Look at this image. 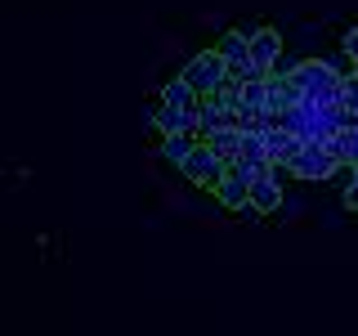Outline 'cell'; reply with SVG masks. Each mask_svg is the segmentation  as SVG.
<instances>
[{
    "label": "cell",
    "mask_w": 358,
    "mask_h": 336,
    "mask_svg": "<svg viewBox=\"0 0 358 336\" xmlns=\"http://www.w3.org/2000/svg\"><path fill=\"white\" fill-rule=\"evenodd\" d=\"M179 171L193 179V184H201V188H215V184H220V175H224V162H220L215 153H210V144H197V148L188 153L184 162H179Z\"/></svg>",
    "instance_id": "obj_3"
},
{
    "label": "cell",
    "mask_w": 358,
    "mask_h": 336,
    "mask_svg": "<svg viewBox=\"0 0 358 336\" xmlns=\"http://www.w3.org/2000/svg\"><path fill=\"white\" fill-rule=\"evenodd\" d=\"M152 126L162 130V134H175V130H197V117H188L184 108H175V104H157L152 108Z\"/></svg>",
    "instance_id": "obj_8"
},
{
    "label": "cell",
    "mask_w": 358,
    "mask_h": 336,
    "mask_svg": "<svg viewBox=\"0 0 358 336\" xmlns=\"http://www.w3.org/2000/svg\"><path fill=\"white\" fill-rule=\"evenodd\" d=\"M197 144H201V139H197V130H175V134H162V157H166L171 166H179L188 153L197 148Z\"/></svg>",
    "instance_id": "obj_10"
},
{
    "label": "cell",
    "mask_w": 358,
    "mask_h": 336,
    "mask_svg": "<svg viewBox=\"0 0 358 336\" xmlns=\"http://www.w3.org/2000/svg\"><path fill=\"white\" fill-rule=\"evenodd\" d=\"M345 206H350L354 216H358V175L350 179V184H345Z\"/></svg>",
    "instance_id": "obj_12"
},
{
    "label": "cell",
    "mask_w": 358,
    "mask_h": 336,
    "mask_svg": "<svg viewBox=\"0 0 358 336\" xmlns=\"http://www.w3.org/2000/svg\"><path fill=\"white\" fill-rule=\"evenodd\" d=\"M278 206H282V184H278V175H255L251 193H246V216H273Z\"/></svg>",
    "instance_id": "obj_4"
},
{
    "label": "cell",
    "mask_w": 358,
    "mask_h": 336,
    "mask_svg": "<svg viewBox=\"0 0 358 336\" xmlns=\"http://www.w3.org/2000/svg\"><path fill=\"white\" fill-rule=\"evenodd\" d=\"M201 144H210V153H215L224 166H229L233 157H242V130H238V126H220V130H210Z\"/></svg>",
    "instance_id": "obj_9"
},
{
    "label": "cell",
    "mask_w": 358,
    "mask_h": 336,
    "mask_svg": "<svg viewBox=\"0 0 358 336\" xmlns=\"http://www.w3.org/2000/svg\"><path fill=\"white\" fill-rule=\"evenodd\" d=\"M246 45H251V67H268L282 54V36L273 27H251L246 31Z\"/></svg>",
    "instance_id": "obj_6"
},
{
    "label": "cell",
    "mask_w": 358,
    "mask_h": 336,
    "mask_svg": "<svg viewBox=\"0 0 358 336\" xmlns=\"http://www.w3.org/2000/svg\"><path fill=\"white\" fill-rule=\"evenodd\" d=\"M300 144H305V139H300V134H291L287 126H268L264 130V153H268V162H273V166H287L291 157H296Z\"/></svg>",
    "instance_id": "obj_7"
},
{
    "label": "cell",
    "mask_w": 358,
    "mask_h": 336,
    "mask_svg": "<svg viewBox=\"0 0 358 336\" xmlns=\"http://www.w3.org/2000/svg\"><path fill=\"white\" fill-rule=\"evenodd\" d=\"M162 99H166V104H175V108H184L188 117H197V112H201V94H197V90L184 81V76L166 85V90H162Z\"/></svg>",
    "instance_id": "obj_11"
},
{
    "label": "cell",
    "mask_w": 358,
    "mask_h": 336,
    "mask_svg": "<svg viewBox=\"0 0 358 336\" xmlns=\"http://www.w3.org/2000/svg\"><path fill=\"white\" fill-rule=\"evenodd\" d=\"M287 166H291V175H296V179H327V175H331V166H336V157H331L327 144L305 139Z\"/></svg>",
    "instance_id": "obj_1"
},
{
    "label": "cell",
    "mask_w": 358,
    "mask_h": 336,
    "mask_svg": "<svg viewBox=\"0 0 358 336\" xmlns=\"http://www.w3.org/2000/svg\"><path fill=\"white\" fill-rule=\"evenodd\" d=\"M345 54H350V59L358 63V27L350 31V36H345Z\"/></svg>",
    "instance_id": "obj_13"
},
{
    "label": "cell",
    "mask_w": 358,
    "mask_h": 336,
    "mask_svg": "<svg viewBox=\"0 0 358 336\" xmlns=\"http://www.w3.org/2000/svg\"><path fill=\"white\" fill-rule=\"evenodd\" d=\"M215 50L224 54V72L233 81H246V67H251V45H246V31H229Z\"/></svg>",
    "instance_id": "obj_5"
},
{
    "label": "cell",
    "mask_w": 358,
    "mask_h": 336,
    "mask_svg": "<svg viewBox=\"0 0 358 336\" xmlns=\"http://www.w3.org/2000/svg\"><path fill=\"white\" fill-rule=\"evenodd\" d=\"M179 76H184L197 94H210V90L224 81V54L220 50H201V54H193V59L184 63V72H179Z\"/></svg>",
    "instance_id": "obj_2"
}]
</instances>
